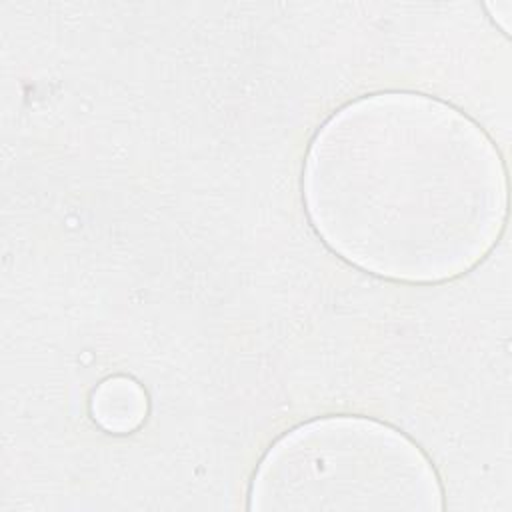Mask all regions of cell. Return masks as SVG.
Returning <instances> with one entry per match:
<instances>
[{"label":"cell","instance_id":"1","mask_svg":"<svg viewBox=\"0 0 512 512\" xmlns=\"http://www.w3.org/2000/svg\"><path fill=\"white\" fill-rule=\"evenodd\" d=\"M504 172L486 134L418 94L350 102L314 136L306 210L328 246L374 274L434 282L462 274L504 220Z\"/></svg>","mask_w":512,"mask_h":512}]
</instances>
